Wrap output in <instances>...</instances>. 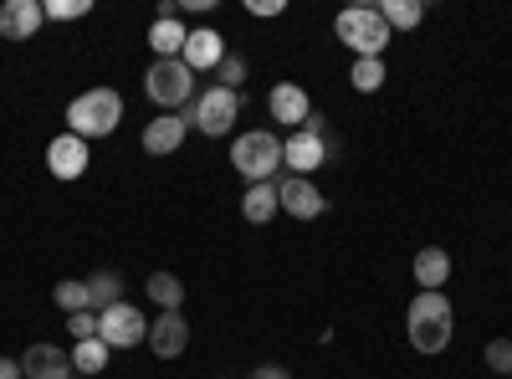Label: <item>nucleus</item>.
<instances>
[{
    "instance_id": "obj_19",
    "label": "nucleus",
    "mask_w": 512,
    "mask_h": 379,
    "mask_svg": "<svg viewBox=\"0 0 512 379\" xmlns=\"http://www.w3.org/2000/svg\"><path fill=\"white\" fill-rule=\"evenodd\" d=\"M185 41H190V31H185L180 21H154V26H149V47H154V62L180 57V52H185Z\"/></svg>"
},
{
    "instance_id": "obj_31",
    "label": "nucleus",
    "mask_w": 512,
    "mask_h": 379,
    "mask_svg": "<svg viewBox=\"0 0 512 379\" xmlns=\"http://www.w3.org/2000/svg\"><path fill=\"white\" fill-rule=\"evenodd\" d=\"M251 379H292L282 364H262V369H251Z\"/></svg>"
},
{
    "instance_id": "obj_4",
    "label": "nucleus",
    "mask_w": 512,
    "mask_h": 379,
    "mask_svg": "<svg viewBox=\"0 0 512 379\" xmlns=\"http://www.w3.org/2000/svg\"><path fill=\"white\" fill-rule=\"evenodd\" d=\"M333 36L344 41V47H349L354 57H384V47L395 41V31L384 26L379 6H349V11H338Z\"/></svg>"
},
{
    "instance_id": "obj_30",
    "label": "nucleus",
    "mask_w": 512,
    "mask_h": 379,
    "mask_svg": "<svg viewBox=\"0 0 512 379\" xmlns=\"http://www.w3.org/2000/svg\"><path fill=\"white\" fill-rule=\"evenodd\" d=\"M251 16H282V0H246Z\"/></svg>"
},
{
    "instance_id": "obj_23",
    "label": "nucleus",
    "mask_w": 512,
    "mask_h": 379,
    "mask_svg": "<svg viewBox=\"0 0 512 379\" xmlns=\"http://www.w3.org/2000/svg\"><path fill=\"white\" fill-rule=\"evenodd\" d=\"M52 298H57V308H62L67 318L93 308V292H88V282H82V277H67V282H57V292H52Z\"/></svg>"
},
{
    "instance_id": "obj_24",
    "label": "nucleus",
    "mask_w": 512,
    "mask_h": 379,
    "mask_svg": "<svg viewBox=\"0 0 512 379\" xmlns=\"http://www.w3.org/2000/svg\"><path fill=\"white\" fill-rule=\"evenodd\" d=\"M349 82H354L359 93H379L384 88V57H354Z\"/></svg>"
},
{
    "instance_id": "obj_5",
    "label": "nucleus",
    "mask_w": 512,
    "mask_h": 379,
    "mask_svg": "<svg viewBox=\"0 0 512 379\" xmlns=\"http://www.w3.org/2000/svg\"><path fill=\"white\" fill-rule=\"evenodd\" d=\"M236 113H241V93H226V88H216V82L200 88L190 108H180V118L205 139H226L236 129Z\"/></svg>"
},
{
    "instance_id": "obj_9",
    "label": "nucleus",
    "mask_w": 512,
    "mask_h": 379,
    "mask_svg": "<svg viewBox=\"0 0 512 379\" xmlns=\"http://www.w3.org/2000/svg\"><path fill=\"white\" fill-rule=\"evenodd\" d=\"M333 154H328V144L323 139H313V134H287L282 139V164H287V175H303V180H313V170H323Z\"/></svg>"
},
{
    "instance_id": "obj_7",
    "label": "nucleus",
    "mask_w": 512,
    "mask_h": 379,
    "mask_svg": "<svg viewBox=\"0 0 512 379\" xmlns=\"http://www.w3.org/2000/svg\"><path fill=\"white\" fill-rule=\"evenodd\" d=\"M98 339L108 349H134V344L149 339V318L134 303H113L108 313H98Z\"/></svg>"
},
{
    "instance_id": "obj_25",
    "label": "nucleus",
    "mask_w": 512,
    "mask_h": 379,
    "mask_svg": "<svg viewBox=\"0 0 512 379\" xmlns=\"http://www.w3.org/2000/svg\"><path fill=\"white\" fill-rule=\"evenodd\" d=\"M108 344L103 339H82L77 349H72V369H82V374H98V369H108Z\"/></svg>"
},
{
    "instance_id": "obj_17",
    "label": "nucleus",
    "mask_w": 512,
    "mask_h": 379,
    "mask_svg": "<svg viewBox=\"0 0 512 379\" xmlns=\"http://www.w3.org/2000/svg\"><path fill=\"white\" fill-rule=\"evenodd\" d=\"M415 282H420V292H441L446 287V277H451V251H441V246H425L420 257H415Z\"/></svg>"
},
{
    "instance_id": "obj_1",
    "label": "nucleus",
    "mask_w": 512,
    "mask_h": 379,
    "mask_svg": "<svg viewBox=\"0 0 512 379\" xmlns=\"http://www.w3.org/2000/svg\"><path fill=\"white\" fill-rule=\"evenodd\" d=\"M456 333V313L446 292H415V303L405 313V339L415 354H446Z\"/></svg>"
},
{
    "instance_id": "obj_12",
    "label": "nucleus",
    "mask_w": 512,
    "mask_h": 379,
    "mask_svg": "<svg viewBox=\"0 0 512 379\" xmlns=\"http://www.w3.org/2000/svg\"><path fill=\"white\" fill-rule=\"evenodd\" d=\"M159 359H180L185 349H190V323H185V313H159L154 323H149V339H144Z\"/></svg>"
},
{
    "instance_id": "obj_13",
    "label": "nucleus",
    "mask_w": 512,
    "mask_h": 379,
    "mask_svg": "<svg viewBox=\"0 0 512 379\" xmlns=\"http://www.w3.org/2000/svg\"><path fill=\"white\" fill-rule=\"evenodd\" d=\"M21 379H72V354L57 344H31L21 354Z\"/></svg>"
},
{
    "instance_id": "obj_6",
    "label": "nucleus",
    "mask_w": 512,
    "mask_h": 379,
    "mask_svg": "<svg viewBox=\"0 0 512 379\" xmlns=\"http://www.w3.org/2000/svg\"><path fill=\"white\" fill-rule=\"evenodd\" d=\"M144 93L164 108V113H180V108H190L195 103V72L180 62V57H169V62H154L149 72H144Z\"/></svg>"
},
{
    "instance_id": "obj_26",
    "label": "nucleus",
    "mask_w": 512,
    "mask_h": 379,
    "mask_svg": "<svg viewBox=\"0 0 512 379\" xmlns=\"http://www.w3.org/2000/svg\"><path fill=\"white\" fill-rule=\"evenodd\" d=\"M241 82H246V57L226 52V62L216 67V88H226V93H241Z\"/></svg>"
},
{
    "instance_id": "obj_8",
    "label": "nucleus",
    "mask_w": 512,
    "mask_h": 379,
    "mask_svg": "<svg viewBox=\"0 0 512 379\" xmlns=\"http://www.w3.org/2000/svg\"><path fill=\"white\" fill-rule=\"evenodd\" d=\"M277 205H282V216H292V221H318L328 210L323 190L313 180H303V175H282L277 180Z\"/></svg>"
},
{
    "instance_id": "obj_27",
    "label": "nucleus",
    "mask_w": 512,
    "mask_h": 379,
    "mask_svg": "<svg viewBox=\"0 0 512 379\" xmlns=\"http://www.w3.org/2000/svg\"><path fill=\"white\" fill-rule=\"evenodd\" d=\"M93 11V0H47V21H82Z\"/></svg>"
},
{
    "instance_id": "obj_14",
    "label": "nucleus",
    "mask_w": 512,
    "mask_h": 379,
    "mask_svg": "<svg viewBox=\"0 0 512 379\" xmlns=\"http://www.w3.org/2000/svg\"><path fill=\"white\" fill-rule=\"evenodd\" d=\"M180 62H185L190 72H216V67L226 62V36H221V31H210V26L190 31V41H185Z\"/></svg>"
},
{
    "instance_id": "obj_3",
    "label": "nucleus",
    "mask_w": 512,
    "mask_h": 379,
    "mask_svg": "<svg viewBox=\"0 0 512 379\" xmlns=\"http://www.w3.org/2000/svg\"><path fill=\"white\" fill-rule=\"evenodd\" d=\"M231 164L241 170L246 185H267V180H277V170H282V139H277L272 129L236 134V139H231Z\"/></svg>"
},
{
    "instance_id": "obj_15",
    "label": "nucleus",
    "mask_w": 512,
    "mask_h": 379,
    "mask_svg": "<svg viewBox=\"0 0 512 379\" xmlns=\"http://www.w3.org/2000/svg\"><path fill=\"white\" fill-rule=\"evenodd\" d=\"M41 21H47L41 0H6L0 6V36H11V41H31L41 31Z\"/></svg>"
},
{
    "instance_id": "obj_2",
    "label": "nucleus",
    "mask_w": 512,
    "mask_h": 379,
    "mask_svg": "<svg viewBox=\"0 0 512 379\" xmlns=\"http://www.w3.org/2000/svg\"><path fill=\"white\" fill-rule=\"evenodd\" d=\"M118 123H123V98L113 88L77 93L67 103V134H77V139H108Z\"/></svg>"
},
{
    "instance_id": "obj_11",
    "label": "nucleus",
    "mask_w": 512,
    "mask_h": 379,
    "mask_svg": "<svg viewBox=\"0 0 512 379\" xmlns=\"http://www.w3.org/2000/svg\"><path fill=\"white\" fill-rule=\"evenodd\" d=\"M93 164V154H88V139H77V134H57L52 144H47V170L57 175V180H77L82 170Z\"/></svg>"
},
{
    "instance_id": "obj_22",
    "label": "nucleus",
    "mask_w": 512,
    "mask_h": 379,
    "mask_svg": "<svg viewBox=\"0 0 512 379\" xmlns=\"http://www.w3.org/2000/svg\"><path fill=\"white\" fill-rule=\"evenodd\" d=\"M88 292H93V313H108L113 303H123V277L113 267H103L88 277Z\"/></svg>"
},
{
    "instance_id": "obj_28",
    "label": "nucleus",
    "mask_w": 512,
    "mask_h": 379,
    "mask_svg": "<svg viewBox=\"0 0 512 379\" xmlns=\"http://www.w3.org/2000/svg\"><path fill=\"white\" fill-rule=\"evenodd\" d=\"M482 359H487V369H497V374H507V379H512V339H492Z\"/></svg>"
},
{
    "instance_id": "obj_32",
    "label": "nucleus",
    "mask_w": 512,
    "mask_h": 379,
    "mask_svg": "<svg viewBox=\"0 0 512 379\" xmlns=\"http://www.w3.org/2000/svg\"><path fill=\"white\" fill-rule=\"evenodd\" d=\"M0 379H21V359H0Z\"/></svg>"
},
{
    "instance_id": "obj_20",
    "label": "nucleus",
    "mask_w": 512,
    "mask_h": 379,
    "mask_svg": "<svg viewBox=\"0 0 512 379\" xmlns=\"http://www.w3.org/2000/svg\"><path fill=\"white\" fill-rule=\"evenodd\" d=\"M149 298L164 308V313H180V303H185V282L175 277V272H149Z\"/></svg>"
},
{
    "instance_id": "obj_18",
    "label": "nucleus",
    "mask_w": 512,
    "mask_h": 379,
    "mask_svg": "<svg viewBox=\"0 0 512 379\" xmlns=\"http://www.w3.org/2000/svg\"><path fill=\"white\" fill-rule=\"evenodd\" d=\"M277 180H267V185H246V195H241V216L251 221V226H267L272 216H277Z\"/></svg>"
},
{
    "instance_id": "obj_10",
    "label": "nucleus",
    "mask_w": 512,
    "mask_h": 379,
    "mask_svg": "<svg viewBox=\"0 0 512 379\" xmlns=\"http://www.w3.org/2000/svg\"><path fill=\"white\" fill-rule=\"evenodd\" d=\"M267 108H272L277 123H287V129L297 134L308 123V113H313V98H308L303 82H277V88L267 93Z\"/></svg>"
},
{
    "instance_id": "obj_29",
    "label": "nucleus",
    "mask_w": 512,
    "mask_h": 379,
    "mask_svg": "<svg viewBox=\"0 0 512 379\" xmlns=\"http://www.w3.org/2000/svg\"><path fill=\"white\" fill-rule=\"evenodd\" d=\"M67 333H72V339L82 344V339H98V313L88 308V313H72L67 318Z\"/></svg>"
},
{
    "instance_id": "obj_21",
    "label": "nucleus",
    "mask_w": 512,
    "mask_h": 379,
    "mask_svg": "<svg viewBox=\"0 0 512 379\" xmlns=\"http://www.w3.org/2000/svg\"><path fill=\"white\" fill-rule=\"evenodd\" d=\"M379 16H384L390 31H415L425 21V6L420 0H379Z\"/></svg>"
},
{
    "instance_id": "obj_16",
    "label": "nucleus",
    "mask_w": 512,
    "mask_h": 379,
    "mask_svg": "<svg viewBox=\"0 0 512 379\" xmlns=\"http://www.w3.org/2000/svg\"><path fill=\"white\" fill-rule=\"evenodd\" d=\"M190 139V123L180 113H159L154 123H144V154H175Z\"/></svg>"
}]
</instances>
